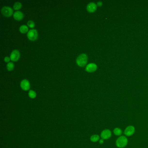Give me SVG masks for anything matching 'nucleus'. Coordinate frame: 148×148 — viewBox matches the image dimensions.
I'll use <instances>...</instances> for the list:
<instances>
[{
  "instance_id": "nucleus-6",
  "label": "nucleus",
  "mask_w": 148,
  "mask_h": 148,
  "mask_svg": "<svg viewBox=\"0 0 148 148\" xmlns=\"http://www.w3.org/2000/svg\"><path fill=\"white\" fill-rule=\"evenodd\" d=\"M21 86L22 89L24 90H29L30 88L29 82L27 79H23L21 82Z\"/></svg>"
},
{
  "instance_id": "nucleus-2",
  "label": "nucleus",
  "mask_w": 148,
  "mask_h": 148,
  "mask_svg": "<svg viewBox=\"0 0 148 148\" xmlns=\"http://www.w3.org/2000/svg\"><path fill=\"white\" fill-rule=\"evenodd\" d=\"M128 140L124 136H121L117 140L116 145L119 148H124L127 145Z\"/></svg>"
},
{
  "instance_id": "nucleus-20",
  "label": "nucleus",
  "mask_w": 148,
  "mask_h": 148,
  "mask_svg": "<svg viewBox=\"0 0 148 148\" xmlns=\"http://www.w3.org/2000/svg\"><path fill=\"white\" fill-rule=\"evenodd\" d=\"M97 5H98L99 6H102V2H101V1H99L97 3Z\"/></svg>"
},
{
  "instance_id": "nucleus-3",
  "label": "nucleus",
  "mask_w": 148,
  "mask_h": 148,
  "mask_svg": "<svg viewBox=\"0 0 148 148\" xmlns=\"http://www.w3.org/2000/svg\"><path fill=\"white\" fill-rule=\"evenodd\" d=\"M27 36L30 40H35L37 39L38 37V31L35 29H31L28 32Z\"/></svg>"
},
{
  "instance_id": "nucleus-19",
  "label": "nucleus",
  "mask_w": 148,
  "mask_h": 148,
  "mask_svg": "<svg viewBox=\"0 0 148 148\" xmlns=\"http://www.w3.org/2000/svg\"><path fill=\"white\" fill-rule=\"evenodd\" d=\"M10 59H11V58H9L8 56H6V57L4 58V60L5 62H9V61H10Z\"/></svg>"
},
{
  "instance_id": "nucleus-7",
  "label": "nucleus",
  "mask_w": 148,
  "mask_h": 148,
  "mask_svg": "<svg viewBox=\"0 0 148 148\" xmlns=\"http://www.w3.org/2000/svg\"><path fill=\"white\" fill-rule=\"evenodd\" d=\"M111 136V132L109 129H105L102 132L101 136L103 139L107 140Z\"/></svg>"
},
{
  "instance_id": "nucleus-16",
  "label": "nucleus",
  "mask_w": 148,
  "mask_h": 148,
  "mask_svg": "<svg viewBox=\"0 0 148 148\" xmlns=\"http://www.w3.org/2000/svg\"><path fill=\"white\" fill-rule=\"evenodd\" d=\"M99 139H100L99 136L97 135H93L91 137L90 140L92 141V142H96L99 140Z\"/></svg>"
},
{
  "instance_id": "nucleus-10",
  "label": "nucleus",
  "mask_w": 148,
  "mask_h": 148,
  "mask_svg": "<svg viewBox=\"0 0 148 148\" xmlns=\"http://www.w3.org/2000/svg\"><path fill=\"white\" fill-rule=\"evenodd\" d=\"M86 8L88 11L90 12H93L96 11L97 8L96 4L93 2H90L88 4Z\"/></svg>"
},
{
  "instance_id": "nucleus-5",
  "label": "nucleus",
  "mask_w": 148,
  "mask_h": 148,
  "mask_svg": "<svg viewBox=\"0 0 148 148\" xmlns=\"http://www.w3.org/2000/svg\"><path fill=\"white\" fill-rule=\"evenodd\" d=\"M20 57V52L17 50H15L11 52L10 56L11 60L14 61H17Z\"/></svg>"
},
{
  "instance_id": "nucleus-17",
  "label": "nucleus",
  "mask_w": 148,
  "mask_h": 148,
  "mask_svg": "<svg viewBox=\"0 0 148 148\" xmlns=\"http://www.w3.org/2000/svg\"><path fill=\"white\" fill-rule=\"evenodd\" d=\"M28 94H29V96L31 98H35L36 96V93L35 92L32 90H30Z\"/></svg>"
},
{
  "instance_id": "nucleus-14",
  "label": "nucleus",
  "mask_w": 148,
  "mask_h": 148,
  "mask_svg": "<svg viewBox=\"0 0 148 148\" xmlns=\"http://www.w3.org/2000/svg\"><path fill=\"white\" fill-rule=\"evenodd\" d=\"M113 132H114V133L115 134V135L117 136H119L121 135V134L122 133V131L121 129L119 128H115V129H114Z\"/></svg>"
},
{
  "instance_id": "nucleus-21",
  "label": "nucleus",
  "mask_w": 148,
  "mask_h": 148,
  "mask_svg": "<svg viewBox=\"0 0 148 148\" xmlns=\"http://www.w3.org/2000/svg\"><path fill=\"white\" fill-rule=\"evenodd\" d=\"M103 142V140H100V144H102Z\"/></svg>"
},
{
  "instance_id": "nucleus-11",
  "label": "nucleus",
  "mask_w": 148,
  "mask_h": 148,
  "mask_svg": "<svg viewBox=\"0 0 148 148\" xmlns=\"http://www.w3.org/2000/svg\"><path fill=\"white\" fill-rule=\"evenodd\" d=\"M15 19L17 20H21V19H23V13L20 11H15L14 15H13Z\"/></svg>"
},
{
  "instance_id": "nucleus-18",
  "label": "nucleus",
  "mask_w": 148,
  "mask_h": 148,
  "mask_svg": "<svg viewBox=\"0 0 148 148\" xmlns=\"http://www.w3.org/2000/svg\"><path fill=\"white\" fill-rule=\"evenodd\" d=\"M27 25L29 26V27H33L35 26V24L33 21H32L31 20H30L29 21L27 22Z\"/></svg>"
},
{
  "instance_id": "nucleus-13",
  "label": "nucleus",
  "mask_w": 148,
  "mask_h": 148,
  "mask_svg": "<svg viewBox=\"0 0 148 148\" xmlns=\"http://www.w3.org/2000/svg\"><path fill=\"white\" fill-rule=\"evenodd\" d=\"M22 6V4L20 2H15L14 5V8L15 10H19L21 8Z\"/></svg>"
},
{
  "instance_id": "nucleus-8",
  "label": "nucleus",
  "mask_w": 148,
  "mask_h": 148,
  "mask_svg": "<svg viewBox=\"0 0 148 148\" xmlns=\"http://www.w3.org/2000/svg\"><path fill=\"white\" fill-rule=\"evenodd\" d=\"M135 132V128L132 126H129L125 129L124 133L126 136H131L133 135Z\"/></svg>"
},
{
  "instance_id": "nucleus-9",
  "label": "nucleus",
  "mask_w": 148,
  "mask_h": 148,
  "mask_svg": "<svg viewBox=\"0 0 148 148\" xmlns=\"http://www.w3.org/2000/svg\"><path fill=\"white\" fill-rule=\"evenodd\" d=\"M97 69V65L94 63H89L86 67V70L89 72H93L95 71Z\"/></svg>"
},
{
  "instance_id": "nucleus-15",
  "label": "nucleus",
  "mask_w": 148,
  "mask_h": 148,
  "mask_svg": "<svg viewBox=\"0 0 148 148\" xmlns=\"http://www.w3.org/2000/svg\"><path fill=\"white\" fill-rule=\"evenodd\" d=\"M7 68L8 70H12L14 68V64L12 62H9L7 65Z\"/></svg>"
},
{
  "instance_id": "nucleus-1",
  "label": "nucleus",
  "mask_w": 148,
  "mask_h": 148,
  "mask_svg": "<svg viewBox=\"0 0 148 148\" xmlns=\"http://www.w3.org/2000/svg\"><path fill=\"white\" fill-rule=\"evenodd\" d=\"M77 64L80 67H84L87 62V56L85 54H80L76 60Z\"/></svg>"
},
{
  "instance_id": "nucleus-12",
  "label": "nucleus",
  "mask_w": 148,
  "mask_h": 148,
  "mask_svg": "<svg viewBox=\"0 0 148 148\" xmlns=\"http://www.w3.org/2000/svg\"><path fill=\"white\" fill-rule=\"evenodd\" d=\"M20 30V31L21 33H26L28 31V27H27V26L26 25H21V26L19 28Z\"/></svg>"
},
{
  "instance_id": "nucleus-4",
  "label": "nucleus",
  "mask_w": 148,
  "mask_h": 148,
  "mask_svg": "<svg viewBox=\"0 0 148 148\" xmlns=\"http://www.w3.org/2000/svg\"><path fill=\"white\" fill-rule=\"evenodd\" d=\"M13 12V9L10 7H3L1 9L2 15L5 17H10L12 15Z\"/></svg>"
}]
</instances>
